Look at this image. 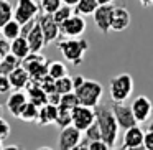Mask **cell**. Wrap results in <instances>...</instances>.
I'll list each match as a JSON object with an SVG mask.
<instances>
[{"label": "cell", "mask_w": 153, "mask_h": 150, "mask_svg": "<svg viewBox=\"0 0 153 150\" xmlns=\"http://www.w3.org/2000/svg\"><path fill=\"white\" fill-rule=\"evenodd\" d=\"M87 150H110L102 140H97V142H91L87 143Z\"/></svg>", "instance_id": "obj_37"}, {"label": "cell", "mask_w": 153, "mask_h": 150, "mask_svg": "<svg viewBox=\"0 0 153 150\" xmlns=\"http://www.w3.org/2000/svg\"><path fill=\"white\" fill-rule=\"evenodd\" d=\"M27 41H28V48H30V53L31 54H40V51L46 46V43H45V37H43V33H41L38 23L35 25L33 30L28 33Z\"/></svg>", "instance_id": "obj_18"}, {"label": "cell", "mask_w": 153, "mask_h": 150, "mask_svg": "<svg viewBox=\"0 0 153 150\" xmlns=\"http://www.w3.org/2000/svg\"><path fill=\"white\" fill-rule=\"evenodd\" d=\"M133 93V78L128 73H120L109 81V96L114 104H123Z\"/></svg>", "instance_id": "obj_3"}, {"label": "cell", "mask_w": 153, "mask_h": 150, "mask_svg": "<svg viewBox=\"0 0 153 150\" xmlns=\"http://www.w3.org/2000/svg\"><path fill=\"white\" fill-rule=\"evenodd\" d=\"M130 109H132V114L135 117L137 124L140 125L143 122H148L150 116L153 112V102L146 96H137L130 104Z\"/></svg>", "instance_id": "obj_10"}, {"label": "cell", "mask_w": 153, "mask_h": 150, "mask_svg": "<svg viewBox=\"0 0 153 150\" xmlns=\"http://www.w3.org/2000/svg\"><path fill=\"white\" fill-rule=\"evenodd\" d=\"M36 23H38V27H40L41 33H43V37H45L46 46L51 43H54V41L59 38V35H61L59 27H58L56 22L53 20V17H50V15H38Z\"/></svg>", "instance_id": "obj_12"}, {"label": "cell", "mask_w": 153, "mask_h": 150, "mask_svg": "<svg viewBox=\"0 0 153 150\" xmlns=\"http://www.w3.org/2000/svg\"><path fill=\"white\" fill-rule=\"evenodd\" d=\"M54 89L59 96H66V94L74 93V86H73V78L66 76V78H61V79L54 81Z\"/></svg>", "instance_id": "obj_28"}, {"label": "cell", "mask_w": 153, "mask_h": 150, "mask_svg": "<svg viewBox=\"0 0 153 150\" xmlns=\"http://www.w3.org/2000/svg\"><path fill=\"white\" fill-rule=\"evenodd\" d=\"M110 150H123V149H115V147H114V149H110Z\"/></svg>", "instance_id": "obj_46"}, {"label": "cell", "mask_w": 153, "mask_h": 150, "mask_svg": "<svg viewBox=\"0 0 153 150\" xmlns=\"http://www.w3.org/2000/svg\"><path fill=\"white\" fill-rule=\"evenodd\" d=\"M36 150H53V149H51V147H38Z\"/></svg>", "instance_id": "obj_42"}, {"label": "cell", "mask_w": 153, "mask_h": 150, "mask_svg": "<svg viewBox=\"0 0 153 150\" xmlns=\"http://www.w3.org/2000/svg\"><path fill=\"white\" fill-rule=\"evenodd\" d=\"M114 8H115V5H114L112 2H110V4H104V5H99V8H97V10L94 12V15H92L97 30H99L100 33H104V35H107L110 31Z\"/></svg>", "instance_id": "obj_9"}, {"label": "cell", "mask_w": 153, "mask_h": 150, "mask_svg": "<svg viewBox=\"0 0 153 150\" xmlns=\"http://www.w3.org/2000/svg\"><path fill=\"white\" fill-rule=\"evenodd\" d=\"M0 31H2V28H0Z\"/></svg>", "instance_id": "obj_47"}, {"label": "cell", "mask_w": 153, "mask_h": 150, "mask_svg": "<svg viewBox=\"0 0 153 150\" xmlns=\"http://www.w3.org/2000/svg\"><path fill=\"white\" fill-rule=\"evenodd\" d=\"M84 81H86V78H84V76H81V74L74 76V78H73V86H74V91H76L79 86H82V83H84Z\"/></svg>", "instance_id": "obj_38"}, {"label": "cell", "mask_w": 153, "mask_h": 150, "mask_svg": "<svg viewBox=\"0 0 153 150\" xmlns=\"http://www.w3.org/2000/svg\"><path fill=\"white\" fill-rule=\"evenodd\" d=\"M2 149H4V145H2V140H0V150H2Z\"/></svg>", "instance_id": "obj_44"}, {"label": "cell", "mask_w": 153, "mask_h": 150, "mask_svg": "<svg viewBox=\"0 0 153 150\" xmlns=\"http://www.w3.org/2000/svg\"><path fill=\"white\" fill-rule=\"evenodd\" d=\"M27 89H28V93H27L28 102H31L33 106H36L38 109H41L43 106H46V104H48V96L45 94V91L40 87V84L30 81L28 86H27Z\"/></svg>", "instance_id": "obj_16"}, {"label": "cell", "mask_w": 153, "mask_h": 150, "mask_svg": "<svg viewBox=\"0 0 153 150\" xmlns=\"http://www.w3.org/2000/svg\"><path fill=\"white\" fill-rule=\"evenodd\" d=\"M73 15H74V8L66 7V5H61L59 10H58L56 13L53 15V20L56 22L58 27H61V25H63L64 22H66L68 18H69V17H73Z\"/></svg>", "instance_id": "obj_31"}, {"label": "cell", "mask_w": 153, "mask_h": 150, "mask_svg": "<svg viewBox=\"0 0 153 150\" xmlns=\"http://www.w3.org/2000/svg\"><path fill=\"white\" fill-rule=\"evenodd\" d=\"M96 112V124L100 130V140L105 143L109 149H114L119 139V125L115 122V117L112 114V109L105 104H99L94 109Z\"/></svg>", "instance_id": "obj_1"}, {"label": "cell", "mask_w": 153, "mask_h": 150, "mask_svg": "<svg viewBox=\"0 0 153 150\" xmlns=\"http://www.w3.org/2000/svg\"><path fill=\"white\" fill-rule=\"evenodd\" d=\"M82 142V134L73 125L66 127L59 132V139H58V149L59 150H73Z\"/></svg>", "instance_id": "obj_13"}, {"label": "cell", "mask_w": 153, "mask_h": 150, "mask_svg": "<svg viewBox=\"0 0 153 150\" xmlns=\"http://www.w3.org/2000/svg\"><path fill=\"white\" fill-rule=\"evenodd\" d=\"M99 8V2L97 0H79L77 5L74 7V15L79 17H87V15H94V12Z\"/></svg>", "instance_id": "obj_22"}, {"label": "cell", "mask_w": 153, "mask_h": 150, "mask_svg": "<svg viewBox=\"0 0 153 150\" xmlns=\"http://www.w3.org/2000/svg\"><path fill=\"white\" fill-rule=\"evenodd\" d=\"M56 117H58V107L54 106H43L38 112V119H36V124L40 125H50V124H54L56 122Z\"/></svg>", "instance_id": "obj_21"}, {"label": "cell", "mask_w": 153, "mask_h": 150, "mask_svg": "<svg viewBox=\"0 0 153 150\" xmlns=\"http://www.w3.org/2000/svg\"><path fill=\"white\" fill-rule=\"evenodd\" d=\"M13 20V4L7 0H0V28Z\"/></svg>", "instance_id": "obj_26"}, {"label": "cell", "mask_w": 153, "mask_h": 150, "mask_svg": "<svg viewBox=\"0 0 153 150\" xmlns=\"http://www.w3.org/2000/svg\"><path fill=\"white\" fill-rule=\"evenodd\" d=\"M2 150H23V147L17 145V143H12V145H5Z\"/></svg>", "instance_id": "obj_39"}, {"label": "cell", "mask_w": 153, "mask_h": 150, "mask_svg": "<svg viewBox=\"0 0 153 150\" xmlns=\"http://www.w3.org/2000/svg\"><path fill=\"white\" fill-rule=\"evenodd\" d=\"M94 122H96V112H94V109L77 106L76 109L71 112V125H73L74 129H77L81 134L86 132Z\"/></svg>", "instance_id": "obj_7"}, {"label": "cell", "mask_w": 153, "mask_h": 150, "mask_svg": "<svg viewBox=\"0 0 153 150\" xmlns=\"http://www.w3.org/2000/svg\"><path fill=\"white\" fill-rule=\"evenodd\" d=\"M48 76L53 81L66 78L68 76V66L63 61H50V63H48Z\"/></svg>", "instance_id": "obj_23"}, {"label": "cell", "mask_w": 153, "mask_h": 150, "mask_svg": "<svg viewBox=\"0 0 153 150\" xmlns=\"http://www.w3.org/2000/svg\"><path fill=\"white\" fill-rule=\"evenodd\" d=\"M54 125H58L61 130L66 129V127L71 125V112L69 110H63V109H58V117H56V122Z\"/></svg>", "instance_id": "obj_32"}, {"label": "cell", "mask_w": 153, "mask_h": 150, "mask_svg": "<svg viewBox=\"0 0 153 150\" xmlns=\"http://www.w3.org/2000/svg\"><path fill=\"white\" fill-rule=\"evenodd\" d=\"M10 132H12V127H10V124H8V120L4 119V117H0V140H2V142L7 140L8 137H10Z\"/></svg>", "instance_id": "obj_34"}, {"label": "cell", "mask_w": 153, "mask_h": 150, "mask_svg": "<svg viewBox=\"0 0 153 150\" xmlns=\"http://www.w3.org/2000/svg\"><path fill=\"white\" fill-rule=\"evenodd\" d=\"M38 112H40V109H38L36 106H33L31 102H27V106H25L23 110L20 112V117H18V119L25 120V122H36Z\"/></svg>", "instance_id": "obj_29"}, {"label": "cell", "mask_w": 153, "mask_h": 150, "mask_svg": "<svg viewBox=\"0 0 153 150\" xmlns=\"http://www.w3.org/2000/svg\"><path fill=\"white\" fill-rule=\"evenodd\" d=\"M0 117H2V104H0Z\"/></svg>", "instance_id": "obj_45"}, {"label": "cell", "mask_w": 153, "mask_h": 150, "mask_svg": "<svg viewBox=\"0 0 153 150\" xmlns=\"http://www.w3.org/2000/svg\"><path fill=\"white\" fill-rule=\"evenodd\" d=\"M73 150H87V142H86V140H82V142H81L77 147H74Z\"/></svg>", "instance_id": "obj_40"}, {"label": "cell", "mask_w": 153, "mask_h": 150, "mask_svg": "<svg viewBox=\"0 0 153 150\" xmlns=\"http://www.w3.org/2000/svg\"><path fill=\"white\" fill-rule=\"evenodd\" d=\"M7 78H8V83H10V86L13 91L25 89V87L28 86V83H30V76H28V73L22 66H18L17 69H13Z\"/></svg>", "instance_id": "obj_19"}, {"label": "cell", "mask_w": 153, "mask_h": 150, "mask_svg": "<svg viewBox=\"0 0 153 150\" xmlns=\"http://www.w3.org/2000/svg\"><path fill=\"white\" fill-rule=\"evenodd\" d=\"M10 54L13 58H17L18 61H23L25 58L30 54V48H28V41L27 38L18 37L17 40H13L10 43Z\"/></svg>", "instance_id": "obj_20"}, {"label": "cell", "mask_w": 153, "mask_h": 150, "mask_svg": "<svg viewBox=\"0 0 153 150\" xmlns=\"http://www.w3.org/2000/svg\"><path fill=\"white\" fill-rule=\"evenodd\" d=\"M58 50L61 51V56L68 61V63L79 66L84 61V54L89 50V41L84 38H77V40H63L58 43Z\"/></svg>", "instance_id": "obj_4"}, {"label": "cell", "mask_w": 153, "mask_h": 150, "mask_svg": "<svg viewBox=\"0 0 153 150\" xmlns=\"http://www.w3.org/2000/svg\"><path fill=\"white\" fill-rule=\"evenodd\" d=\"M30 76V81L33 83H40L43 78L48 76V61L43 54H28L20 64Z\"/></svg>", "instance_id": "obj_5"}, {"label": "cell", "mask_w": 153, "mask_h": 150, "mask_svg": "<svg viewBox=\"0 0 153 150\" xmlns=\"http://www.w3.org/2000/svg\"><path fill=\"white\" fill-rule=\"evenodd\" d=\"M143 147L145 150H153V132H145V137H143Z\"/></svg>", "instance_id": "obj_36"}, {"label": "cell", "mask_w": 153, "mask_h": 150, "mask_svg": "<svg viewBox=\"0 0 153 150\" xmlns=\"http://www.w3.org/2000/svg\"><path fill=\"white\" fill-rule=\"evenodd\" d=\"M86 28H87L86 20L82 17H79V15H73L59 27V33L63 37H66L68 40H77V38H81L84 35Z\"/></svg>", "instance_id": "obj_8"}, {"label": "cell", "mask_w": 153, "mask_h": 150, "mask_svg": "<svg viewBox=\"0 0 153 150\" xmlns=\"http://www.w3.org/2000/svg\"><path fill=\"white\" fill-rule=\"evenodd\" d=\"M143 137H145V132L142 130L140 125H135L132 129L125 130V134H123V150L143 145Z\"/></svg>", "instance_id": "obj_17"}, {"label": "cell", "mask_w": 153, "mask_h": 150, "mask_svg": "<svg viewBox=\"0 0 153 150\" xmlns=\"http://www.w3.org/2000/svg\"><path fill=\"white\" fill-rule=\"evenodd\" d=\"M27 102H28L27 94L22 93V91H13V93H10V96L7 97L5 107H7V110L15 117V119H18V117H20V112L23 110V107L27 106Z\"/></svg>", "instance_id": "obj_14"}, {"label": "cell", "mask_w": 153, "mask_h": 150, "mask_svg": "<svg viewBox=\"0 0 153 150\" xmlns=\"http://www.w3.org/2000/svg\"><path fill=\"white\" fill-rule=\"evenodd\" d=\"M77 106H79V102H77L76 94L71 93V94H66V96H61V101H59L58 109H63V110H69V112H73Z\"/></svg>", "instance_id": "obj_30"}, {"label": "cell", "mask_w": 153, "mask_h": 150, "mask_svg": "<svg viewBox=\"0 0 153 150\" xmlns=\"http://www.w3.org/2000/svg\"><path fill=\"white\" fill-rule=\"evenodd\" d=\"M110 109H112V114H114V117H115V122H117V125H119V129L128 130V129H132V127L138 125L135 117H133V114H132L130 106H127V104H112Z\"/></svg>", "instance_id": "obj_11"}, {"label": "cell", "mask_w": 153, "mask_h": 150, "mask_svg": "<svg viewBox=\"0 0 153 150\" xmlns=\"http://www.w3.org/2000/svg\"><path fill=\"white\" fill-rule=\"evenodd\" d=\"M61 5H63L61 0H41V2H38L40 15H50V17H53V15L59 10Z\"/></svg>", "instance_id": "obj_25"}, {"label": "cell", "mask_w": 153, "mask_h": 150, "mask_svg": "<svg viewBox=\"0 0 153 150\" xmlns=\"http://www.w3.org/2000/svg\"><path fill=\"white\" fill-rule=\"evenodd\" d=\"M130 22H132V17H130V12L127 10L125 7H115L114 8V15H112V27L110 30L114 31H123L130 27Z\"/></svg>", "instance_id": "obj_15"}, {"label": "cell", "mask_w": 153, "mask_h": 150, "mask_svg": "<svg viewBox=\"0 0 153 150\" xmlns=\"http://www.w3.org/2000/svg\"><path fill=\"white\" fill-rule=\"evenodd\" d=\"M18 66H20V61L8 53L4 60L0 61V74H2V76H8V74H10L13 69H17Z\"/></svg>", "instance_id": "obj_27"}, {"label": "cell", "mask_w": 153, "mask_h": 150, "mask_svg": "<svg viewBox=\"0 0 153 150\" xmlns=\"http://www.w3.org/2000/svg\"><path fill=\"white\" fill-rule=\"evenodd\" d=\"M148 132H153V120L148 124Z\"/></svg>", "instance_id": "obj_43"}, {"label": "cell", "mask_w": 153, "mask_h": 150, "mask_svg": "<svg viewBox=\"0 0 153 150\" xmlns=\"http://www.w3.org/2000/svg\"><path fill=\"white\" fill-rule=\"evenodd\" d=\"M84 137H86V142H87V143L100 140V130H99V125H97V124L94 122L92 125H91L89 129H87L86 132H84Z\"/></svg>", "instance_id": "obj_33"}, {"label": "cell", "mask_w": 153, "mask_h": 150, "mask_svg": "<svg viewBox=\"0 0 153 150\" xmlns=\"http://www.w3.org/2000/svg\"><path fill=\"white\" fill-rule=\"evenodd\" d=\"M40 15V7L35 0H18L13 5V20L18 25H27L35 22Z\"/></svg>", "instance_id": "obj_6"}, {"label": "cell", "mask_w": 153, "mask_h": 150, "mask_svg": "<svg viewBox=\"0 0 153 150\" xmlns=\"http://www.w3.org/2000/svg\"><path fill=\"white\" fill-rule=\"evenodd\" d=\"M128 150H145V147L140 145V147H133V149H128Z\"/></svg>", "instance_id": "obj_41"}, {"label": "cell", "mask_w": 153, "mask_h": 150, "mask_svg": "<svg viewBox=\"0 0 153 150\" xmlns=\"http://www.w3.org/2000/svg\"><path fill=\"white\" fill-rule=\"evenodd\" d=\"M0 33H2L4 40H7L8 43H12L13 40H17V38L20 37L22 27L15 20H12V22H8L7 25H4V27H2V31H0Z\"/></svg>", "instance_id": "obj_24"}, {"label": "cell", "mask_w": 153, "mask_h": 150, "mask_svg": "<svg viewBox=\"0 0 153 150\" xmlns=\"http://www.w3.org/2000/svg\"><path fill=\"white\" fill-rule=\"evenodd\" d=\"M77 97V102L82 107H89V109H96L102 101V94H104V87L99 81L94 79H86L82 83V86H79L74 91Z\"/></svg>", "instance_id": "obj_2"}, {"label": "cell", "mask_w": 153, "mask_h": 150, "mask_svg": "<svg viewBox=\"0 0 153 150\" xmlns=\"http://www.w3.org/2000/svg\"><path fill=\"white\" fill-rule=\"evenodd\" d=\"M10 89H12V86H10V83H8V78L0 74V94L10 93Z\"/></svg>", "instance_id": "obj_35"}]
</instances>
